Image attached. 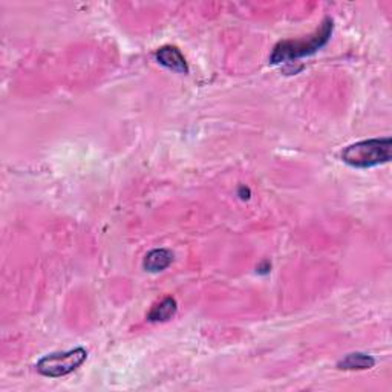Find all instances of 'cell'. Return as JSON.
<instances>
[{"mask_svg": "<svg viewBox=\"0 0 392 392\" xmlns=\"http://www.w3.org/2000/svg\"><path fill=\"white\" fill-rule=\"evenodd\" d=\"M178 305L173 297H164L160 304L152 306L148 319L150 322H167L177 313Z\"/></svg>", "mask_w": 392, "mask_h": 392, "instance_id": "cell-6", "label": "cell"}, {"mask_svg": "<svg viewBox=\"0 0 392 392\" xmlns=\"http://www.w3.org/2000/svg\"><path fill=\"white\" fill-rule=\"evenodd\" d=\"M155 57H157V61L160 65L166 66L175 72H180V74H187L189 72L187 61H185L182 53L177 46H172V45L161 46L157 51Z\"/></svg>", "mask_w": 392, "mask_h": 392, "instance_id": "cell-4", "label": "cell"}, {"mask_svg": "<svg viewBox=\"0 0 392 392\" xmlns=\"http://www.w3.org/2000/svg\"><path fill=\"white\" fill-rule=\"evenodd\" d=\"M391 137L363 140L345 148L340 157L351 167L369 169L388 163L391 160Z\"/></svg>", "mask_w": 392, "mask_h": 392, "instance_id": "cell-2", "label": "cell"}, {"mask_svg": "<svg viewBox=\"0 0 392 392\" xmlns=\"http://www.w3.org/2000/svg\"><path fill=\"white\" fill-rule=\"evenodd\" d=\"M86 359L88 351L85 348H74L71 351H65V353H53L45 356L38 360L36 368L45 377L58 378L74 373L77 368L86 362Z\"/></svg>", "mask_w": 392, "mask_h": 392, "instance_id": "cell-3", "label": "cell"}, {"mask_svg": "<svg viewBox=\"0 0 392 392\" xmlns=\"http://www.w3.org/2000/svg\"><path fill=\"white\" fill-rule=\"evenodd\" d=\"M333 34V20L325 19L321 28H319L313 36L296 38V40H284L279 42L270 56L273 65L287 63V61H294L306 56L316 54L319 49H322Z\"/></svg>", "mask_w": 392, "mask_h": 392, "instance_id": "cell-1", "label": "cell"}, {"mask_svg": "<svg viewBox=\"0 0 392 392\" xmlns=\"http://www.w3.org/2000/svg\"><path fill=\"white\" fill-rule=\"evenodd\" d=\"M173 261V254L170 250L167 249H155L152 252H149L144 257V268H146V272L150 273H160L163 270H166V268L172 264Z\"/></svg>", "mask_w": 392, "mask_h": 392, "instance_id": "cell-5", "label": "cell"}, {"mask_svg": "<svg viewBox=\"0 0 392 392\" xmlns=\"http://www.w3.org/2000/svg\"><path fill=\"white\" fill-rule=\"evenodd\" d=\"M374 365H376L374 357H371L363 353H353V354H348L346 357L340 360L337 368L345 369V371H356V369L362 371V369H371Z\"/></svg>", "mask_w": 392, "mask_h": 392, "instance_id": "cell-7", "label": "cell"}]
</instances>
